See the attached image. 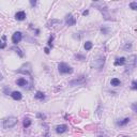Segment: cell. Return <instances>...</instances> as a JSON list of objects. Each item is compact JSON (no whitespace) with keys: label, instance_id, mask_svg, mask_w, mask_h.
<instances>
[{"label":"cell","instance_id":"cell-1","mask_svg":"<svg viewBox=\"0 0 137 137\" xmlns=\"http://www.w3.org/2000/svg\"><path fill=\"white\" fill-rule=\"evenodd\" d=\"M17 118L16 117H9L5 118L2 122V125H3L4 128H11V127H14L15 125L17 124Z\"/></svg>","mask_w":137,"mask_h":137},{"label":"cell","instance_id":"cell-2","mask_svg":"<svg viewBox=\"0 0 137 137\" xmlns=\"http://www.w3.org/2000/svg\"><path fill=\"white\" fill-rule=\"evenodd\" d=\"M58 70H59V72L61 73V74H72L73 73V68H71L68 64L63 63V62L59 63V65H58Z\"/></svg>","mask_w":137,"mask_h":137},{"label":"cell","instance_id":"cell-3","mask_svg":"<svg viewBox=\"0 0 137 137\" xmlns=\"http://www.w3.org/2000/svg\"><path fill=\"white\" fill-rule=\"evenodd\" d=\"M86 81H87L86 77L83 76V75H81V76L77 77V78L74 79V80H71L70 83H68V85L72 86V87H74V86H83L86 83Z\"/></svg>","mask_w":137,"mask_h":137},{"label":"cell","instance_id":"cell-4","mask_svg":"<svg viewBox=\"0 0 137 137\" xmlns=\"http://www.w3.org/2000/svg\"><path fill=\"white\" fill-rule=\"evenodd\" d=\"M31 71H32V70H31V64H30V63H26V64H24V65L21 66V68H19L17 72L30 75V74H31Z\"/></svg>","mask_w":137,"mask_h":137},{"label":"cell","instance_id":"cell-5","mask_svg":"<svg viewBox=\"0 0 137 137\" xmlns=\"http://www.w3.org/2000/svg\"><path fill=\"white\" fill-rule=\"evenodd\" d=\"M21 39H23V34H21V32H19V31L14 32V34L12 35V42H13V44L16 45L17 43L20 42Z\"/></svg>","mask_w":137,"mask_h":137},{"label":"cell","instance_id":"cell-6","mask_svg":"<svg viewBox=\"0 0 137 137\" xmlns=\"http://www.w3.org/2000/svg\"><path fill=\"white\" fill-rule=\"evenodd\" d=\"M65 24L68 26H74L76 24V19L72 14H68L65 16Z\"/></svg>","mask_w":137,"mask_h":137},{"label":"cell","instance_id":"cell-7","mask_svg":"<svg viewBox=\"0 0 137 137\" xmlns=\"http://www.w3.org/2000/svg\"><path fill=\"white\" fill-rule=\"evenodd\" d=\"M66 131H68V125H65V124H60V125L56 126V132L58 134H62V133L66 132Z\"/></svg>","mask_w":137,"mask_h":137},{"label":"cell","instance_id":"cell-8","mask_svg":"<svg viewBox=\"0 0 137 137\" xmlns=\"http://www.w3.org/2000/svg\"><path fill=\"white\" fill-rule=\"evenodd\" d=\"M15 18H16L17 20H24V19L26 18V13L24 12V11H19V12H17L16 14H15Z\"/></svg>","mask_w":137,"mask_h":137},{"label":"cell","instance_id":"cell-9","mask_svg":"<svg viewBox=\"0 0 137 137\" xmlns=\"http://www.w3.org/2000/svg\"><path fill=\"white\" fill-rule=\"evenodd\" d=\"M11 96H12L13 100L15 101H19L21 98V93L19 91H13L12 93H11Z\"/></svg>","mask_w":137,"mask_h":137},{"label":"cell","instance_id":"cell-10","mask_svg":"<svg viewBox=\"0 0 137 137\" xmlns=\"http://www.w3.org/2000/svg\"><path fill=\"white\" fill-rule=\"evenodd\" d=\"M126 59L124 57H121V58H117L115 61V65H123L124 63H125Z\"/></svg>","mask_w":137,"mask_h":137},{"label":"cell","instance_id":"cell-11","mask_svg":"<svg viewBox=\"0 0 137 137\" xmlns=\"http://www.w3.org/2000/svg\"><path fill=\"white\" fill-rule=\"evenodd\" d=\"M16 83H17V86H19V87H25V86H27L28 83L25 78H19L16 80Z\"/></svg>","mask_w":137,"mask_h":137},{"label":"cell","instance_id":"cell-12","mask_svg":"<svg viewBox=\"0 0 137 137\" xmlns=\"http://www.w3.org/2000/svg\"><path fill=\"white\" fill-rule=\"evenodd\" d=\"M34 98H35L36 100L42 101V100H44V98H45V94L43 93V92H41V91H38L35 94H34Z\"/></svg>","mask_w":137,"mask_h":137},{"label":"cell","instance_id":"cell-13","mask_svg":"<svg viewBox=\"0 0 137 137\" xmlns=\"http://www.w3.org/2000/svg\"><path fill=\"white\" fill-rule=\"evenodd\" d=\"M23 125H24V127H25V128L29 127V126L31 125V120H30L29 118H25L24 121H23Z\"/></svg>","mask_w":137,"mask_h":137},{"label":"cell","instance_id":"cell-14","mask_svg":"<svg viewBox=\"0 0 137 137\" xmlns=\"http://www.w3.org/2000/svg\"><path fill=\"white\" fill-rule=\"evenodd\" d=\"M110 83H111V86H113V87H117V86L121 85V81H120V79H118V78H113L110 80Z\"/></svg>","mask_w":137,"mask_h":137},{"label":"cell","instance_id":"cell-15","mask_svg":"<svg viewBox=\"0 0 137 137\" xmlns=\"http://www.w3.org/2000/svg\"><path fill=\"white\" fill-rule=\"evenodd\" d=\"M130 118H125V119H123L122 121H118L117 122V124L118 125H121V126H123V125H125V124H127L128 122H130Z\"/></svg>","mask_w":137,"mask_h":137},{"label":"cell","instance_id":"cell-16","mask_svg":"<svg viewBox=\"0 0 137 137\" xmlns=\"http://www.w3.org/2000/svg\"><path fill=\"white\" fill-rule=\"evenodd\" d=\"M92 46H93V44H92V42H90V41H88V42L85 43V49L86 50H90V49L92 48Z\"/></svg>","mask_w":137,"mask_h":137},{"label":"cell","instance_id":"cell-17","mask_svg":"<svg viewBox=\"0 0 137 137\" xmlns=\"http://www.w3.org/2000/svg\"><path fill=\"white\" fill-rule=\"evenodd\" d=\"M11 49H12V50H15V51H16V53L19 55V57H24V54H23V51H21L20 49L18 48V47H12V48H11Z\"/></svg>","mask_w":137,"mask_h":137},{"label":"cell","instance_id":"cell-18","mask_svg":"<svg viewBox=\"0 0 137 137\" xmlns=\"http://www.w3.org/2000/svg\"><path fill=\"white\" fill-rule=\"evenodd\" d=\"M130 8L132 9V10H136V9H137V2L136 1L131 2V3H130Z\"/></svg>","mask_w":137,"mask_h":137},{"label":"cell","instance_id":"cell-19","mask_svg":"<svg viewBox=\"0 0 137 137\" xmlns=\"http://www.w3.org/2000/svg\"><path fill=\"white\" fill-rule=\"evenodd\" d=\"M54 39H55V35H51L50 38H49V40H48V46L49 47H53V41H54Z\"/></svg>","mask_w":137,"mask_h":137},{"label":"cell","instance_id":"cell-20","mask_svg":"<svg viewBox=\"0 0 137 137\" xmlns=\"http://www.w3.org/2000/svg\"><path fill=\"white\" fill-rule=\"evenodd\" d=\"M132 89L133 90H136L137 89V83H136V81H135V80L132 81Z\"/></svg>","mask_w":137,"mask_h":137},{"label":"cell","instance_id":"cell-21","mask_svg":"<svg viewBox=\"0 0 137 137\" xmlns=\"http://www.w3.org/2000/svg\"><path fill=\"white\" fill-rule=\"evenodd\" d=\"M75 57L78 58V59H80V60H85V57H83V56H81V55H75Z\"/></svg>","mask_w":137,"mask_h":137},{"label":"cell","instance_id":"cell-22","mask_svg":"<svg viewBox=\"0 0 137 137\" xmlns=\"http://www.w3.org/2000/svg\"><path fill=\"white\" fill-rule=\"evenodd\" d=\"M5 46H6L5 43H2L1 41H0V48H5Z\"/></svg>","mask_w":137,"mask_h":137},{"label":"cell","instance_id":"cell-23","mask_svg":"<svg viewBox=\"0 0 137 137\" xmlns=\"http://www.w3.org/2000/svg\"><path fill=\"white\" fill-rule=\"evenodd\" d=\"M131 46H132V44H131V43H128V44H126V45H125V47H124V49H125V50H126V49H127V48L130 49V48H131Z\"/></svg>","mask_w":137,"mask_h":137},{"label":"cell","instance_id":"cell-24","mask_svg":"<svg viewBox=\"0 0 137 137\" xmlns=\"http://www.w3.org/2000/svg\"><path fill=\"white\" fill-rule=\"evenodd\" d=\"M38 117L41 118V119H45V118H46V117H45V115H42V113H38Z\"/></svg>","mask_w":137,"mask_h":137},{"label":"cell","instance_id":"cell-25","mask_svg":"<svg viewBox=\"0 0 137 137\" xmlns=\"http://www.w3.org/2000/svg\"><path fill=\"white\" fill-rule=\"evenodd\" d=\"M88 14H89V11H88V10H86V11H83V16H86V15H88Z\"/></svg>","mask_w":137,"mask_h":137},{"label":"cell","instance_id":"cell-26","mask_svg":"<svg viewBox=\"0 0 137 137\" xmlns=\"http://www.w3.org/2000/svg\"><path fill=\"white\" fill-rule=\"evenodd\" d=\"M43 137H50L49 136V133H48V130H46V133H45V135Z\"/></svg>","mask_w":137,"mask_h":137},{"label":"cell","instance_id":"cell-27","mask_svg":"<svg viewBox=\"0 0 137 137\" xmlns=\"http://www.w3.org/2000/svg\"><path fill=\"white\" fill-rule=\"evenodd\" d=\"M132 107H133V110H134V111H136V103H134Z\"/></svg>","mask_w":137,"mask_h":137},{"label":"cell","instance_id":"cell-28","mask_svg":"<svg viewBox=\"0 0 137 137\" xmlns=\"http://www.w3.org/2000/svg\"><path fill=\"white\" fill-rule=\"evenodd\" d=\"M44 51H45V54H49V48H47V47H46V48L44 49Z\"/></svg>","mask_w":137,"mask_h":137},{"label":"cell","instance_id":"cell-29","mask_svg":"<svg viewBox=\"0 0 137 137\" xmlns=\"http://www.w3.org/2000/svg\"><path fill=\"white\" fill-rule=\"evenodd\" d=\"M30 2H31V4H32V5H35V4H36V1H33V0H31V1H30Z\"/></svg>","mask_w":137,"mask_h":137},{"label":"cell","instance_id":"cell-30","mask_svg":"<svg viewBox=\"0 0 137 137\" xmlns=\"http://www.w3.org/2000/svg\"><path fill=\"white\" fill-rule=\"evenodd\" d=\"M2 78H3V77H2V75L0 74V80H2Z\"/></svg>","mask_w":137,"mask_h":137},{"label":"cell","instance_id":"cell-31","mask_svg":"<svg viewBox=\"0 0 137 137\" xmlns=\"http://www.w3.org/2000/svg\"><path fill=\"white\" fill-rule=\"evenodd\" d=\"M98 137H104V136H98Z\"/></svg>","mask_w":137,"mask_h":137},{"label":"cell","instance_id":"cell-32","mask_svg":"<svg viewBox=\"0 0 137 137\" xmlns=\"http://www.w3.org/2000/svg\"><path fill=\"white\" fill-rule=\"evenodd\" d=\"M123 137H127V136H123Z\"/></svg>","mask_w":137,"mask_h":137}]
</instances>
